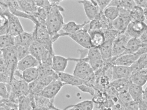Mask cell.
Returning a JSON list of instances; mask_svg holds the SVG:
<instances>
[{
    "mask_svg": "<svg viewBox=\"0 0 147 110\" xmlns=\"http://www.w3.org/2000/svg\"><path fill=\"white\" fill-rule=\"evenodd\" d=\"M103 14L108 20L112 21L118 17L117 8L112 6H108L104 11Z\"/></svg>",
    "mask_w": 147,
    "mask_h": 110,
    "instance_id": "36",
    "label": "cell"
},
{
    "mask_svg": "<svg viewBox=\"0 0 147 110\" xmlns=\"http://www.w3.org/2000/svg\"><path fill=\"white\" fill-rule=\"evenodd\" d=\"M49 12L38 7L36 11L32 15L35 18L38 23L45 24V20Z\"/></svg>",
    "mask_w": 147,
    "mask_h": 110,
    "instance_id": "37",
    "label": "cell"
},
{
    "mask_svg": "<svg viewBox=\"0 0 147 110\" xmlns=\"http://www.w3.org/2000/svg\"><path fill=\"white\" fill-rule=\"evenodd\" d=\"M143 90L142 87L131 83L128 91L132 99L139 103L142 99Z\"/></svg>",
    "mask_w": 147,
    "mask_h": 110,
    "instance_id": "30",
    "label": "cell"
},
{
    "mask_svg": "<svg viewBox=\"0 0 147 110\" xmlns=\"http://www.w3.org/2000/svg\"><path fill=\"white\" fill-rule=\"evenodd\" d=\"M130 22L129 18H123L118 17L111 21V25L113 29L119 34L124 33Z\"/></svg>",
    "mask_w": 147,
    "mask_h": 110,
    "instance_id": "25",
    "label": "cell"
},
{
    "mask_svg": "<svg viewBox=\"0 0 147 110\" xmlns=\"http://www.w3.org/2000/svg\"><path fill=\"white\" fill-rule=\"evenodd\" d=\"M3 56L8 70L10 82L12 80L14 73L17 69L18 60L15 46L1 49Z\"/></svg>",
    "mask_w": 147,
    "mask_h": 110,
    "instance_id": "5",
    "label": "cell"
},
{
    "mask_svg": "<svg viewBox=\"0 0 147 110\" xmlns=\"http://www.w3.org/2000/svg\"><path fill=\"white\" fill-rule=\"evenodd\" d=\"M117 8L119 17L123 18H129L130 11L121 7Z\"/></svg>",
    "mask_w": 147,
    "mask_h": 110,
    "instance_id": "48",
    "label": "cell"
},
{
    "mask_svg": "<svg viewBox=\"0 0 147 110\" xmlns=\"http://www.w3.org/2000/svg\"><path fill=\"white\" fill-rule=\"evenodd\" d=\"M147 31L143 33L138 38L141 42L143 44H147Z\"/></svg>",
    "mask_w": 147,
    "mask_h": 110,
    "instance_id": "53",
    "label": "cell"
},
{
    "mask_svg": "<svg viewBox=\"0 0 147 110\" xmlns=\"http://www.w3.org/2000/svg\"><path fill=\"white\" fill-rule=\"evenodd\" d=\"M23 80L29 84L36 80L39 77L37 67L27 69L22 72Z\"/></svg>",
    "mask_w": 147,
    "mask_h": 110,
    "instance_id": "31",
    "label": "cell"
},
{
    "mask_svg": "<svg viewBox=\"0 0 147 110\" xmlns=\"http://www.w3.org/2000/svg\"><path fill=\"white\" fill-rule=\"evenodd\" d=\"M38 110H50V109L46 107H42L39 108Z\"/></svg>",
    "mask_w": 147,
    "mask_h": 110,
    "instance_id": "54",
    "label": "cell"
},
{
    "mask_svg": "<svg viewBox=\"0 0 147 110\" xmlns=\"http://www.w3.org/2000/svg\"><path fill=\"white\" fill-rule=\"evenodd\" d=\"M0 13H3L2 9L0 5Z\"/></svg>",
    "mask_w": 147,
    "mask_h": 110,
    "instance_id": "55",
    "label": "cell"
},
{
    "mask_svg": "<svg viewBox=\"0 0 147 110\" xmlns=\"http://www.w3.org/2000/svg\"><path fill=\"white\" fill-rule=\"evenodd\" d=\"M87 57L88 62L94 72L102 68L104 62L98 48L91 47L88 49Z\"/></svg>",
    "mask_w": 147,
    "mask_h": 110,
    "instance_id": "9",
    "label": "cell"
},
{
    "mask_svg": "<svg viewBox=\"0 0 147 110\" xmlns=\"http://www.w3.org/2000/svg\"><path fill=\"white\" fill-rule=\"evenodd\" d=\"M3 3L11 13L16 16L28 19L35 25L38 23L37 21L33 15L28 14L22 10L17 0H3Z\"/></svg>",
    "mask_w": 147,
    "mask_h": 110,
    "instance_id": "7",
    "label": "cell"
},
{
    "mask_svg": "<svg viewBox=\"0 0 147 110\" xmlns=\"http://www.w3.org/2000/svg\"><path fill=\"white\" fill-rule=\"evenodd\" d=\"M1 6L7 19L9 34L15 37L24 31L19 17L11 13L5 6L1 5Z\"/></svg>",
    "mask_w": 147,
    "mask_h": 110,
    "instance_id": "6",
    "label": "cell"
},
{
    "mask_svg": "<svg viewBox=\"0 0 147 110\" xmlns=\"http://www.w3.org/2000/svg\"><path fill=\"white\" fill-rule=\"evenodd\" d=\"M37 68L38 72V77L52 75L56 73L52 68L51 65L47 64H39Z\"/></svg>",
    "mask_w": 147,
    "mask_h": 110,
    "instance_id": "34",
    "label": "cell"
},
{
    "mask_svg": "<svg viewBox=\"0 0 147 110\" xmlns=\"http://www.w3.org/2000/svg\"><path fill=\"white\" fill-rule=\"evenodd\" d=\"M135 6L134 0H118L117 7H123L130 11Z\"/></svg>",
    "mask_w": 147,
    "mask_h": 110,
    "instance_id": "40",
    "label": "cell"
},
{
    "mask_svg": "<svg viewBox=\"0 0 147 110\" xmlns=\"http://www.w3.org/2000/svg\"><path fill=\"white\" fill-rule=\"evenodd\" d=\"M134 1L136 6L141 7L143 9L147 8V0H136Z\"/></svg>",
    "mask_w": 147,
    "mask_h": 110,
    "instance_id": "51",
    "label": "cell"
},
{
    "mask_svg": "<svg viewBox=\"0 0 147 110\" xmlns=\"http://www.w3.org/2000/svg\"><path fill=\"white\" fill-rule=\"evenodd\" d=\"M96 2L99 13L100 14H103V12L105 8L107 7L111 0H96Z\"/></svg>",
    "mask_w": 147,
    "mask_h": 110,
    "instance_id": "46",
    "label": "cell"
},
{
    "mask_svg": "<svg viewBox=\"0 0 147 110\" xmlns=\"http://www.w3.org/2000/svg\"><path fill=\"white\" fill-rule=\"evenodd\" d=\"M113 40H106L98 48L104 62L109 60L112 58V44Z\"/></svg>",
    "mask_w": 147,
    "mask_h": 110,
    "instance_id": "22",
    "label": "cell"
},
{
    "mask_svg": "<svg viewBox=\"0 0 147 110\" xmlns=\"http://www.w3.org/2000/svg\"><path fill=\"white\" fill-rule=\"evenodd\" d=\"M60 81L64 85H69L77 87L84 84L83 81L74 75L73 74L65 72L56 73Z\"/></svg>",
    "mask_w": 147,
    "mask_h": 110,
    "instance_id": "15",
    "label": "cell"
},
{
    "mask_svg": "<svg viewBox=\"0 0 147 110\" xmlns=\"http://www.w3.org/2000/svg\"><path fill=\"white\" fill-rule=\"evenodd\" d=\"M130 66L132 74L141 70L147 69V54L140 56Z\"/></svg>",
    "mask_w": 147,
    "mask_h": 110,
    "instance_id": "32",
    "label": "cell"
},
{
    "mask_svg": "<svg viewBox=\"0 0 147 110\" xmlns=\"http://www.w3.org/2000/svg\"><path fill=\"white\" fill-rule=\"evenodd\" d=\"M69 60L76 62L73 74L84 81L95 82L94 72L88 62L87 56L84 58H70Z\"/></svg>",
    "mask_w": 147,
    "mask_h": 110,
    "instance_id": "2",
    "label": "cell"
},
{
    "mask_svg": "<svg viewBox=\"0 0 147 110\" xmlns=\"http://www.w3.org/2000/svg\"><path fill=\"white\" fill-rule=\"evenodd\" d=\"M64 85L59 78L53 80L41 91V94L49 99H54Z\"/></svg>",
    "mask_w": 147,
    "mask_h": 110,
    "instance_id": "11",
    "label": "cell"
},
{
    "mask_svg": "<svg viewBox=\"0 0 147 110\" xmlns=\"http://www.w3.org/2000/svg\"><path fill=\"white\" fill-rule=\"evenodd\" d=\"M49 1L52 6L45 20V25L51 39L58 34L65 23L62 13L65 9L59 5L60 3L58 1Z\"/></svg>",
    "mask_w": 147,
    "mask_h": 110,
    "instance_id": "1",
    "label": "cell"
},
{
    "mask_svg": "<svg viewBox=\"0 0 147 110\" xmlns=\"http://www.w3.org/2000/svg\"><path fill=\"white\" fill-rule=\"evenodd\" d=\"M2 99L0 97V101Z\"/></svg>",
    "mask_w": 147,
    "mask_h": 110,
    "instance_id": "57",
    "label": "cell"
},
{
    "mask_svg": "<svg viewBox=\"0 0 147 110\" xmlns=\"http://www.w3.org/2000/svg\"><path fill=\"white\" fill-rule=\"evenodd\" d=\"M22 10L25 13L33 15L38 8L34 0H17Z\"/></svg>",
    "mask_w": 147,
    "mask_h": 110,
    "instance_id": "28",
    "label": "cell"
},
{
    "mask_svg": "<svg viewBox=\"0 0 147 110\" xmlns=\"http://www.w3.org/2000/svg\"><path fill=\"white\" fill-rule=\"evenodd\" d=\"M124 106L127 110H139V103L133 100L125 105Z\"/></svg>",
    "mask_w": 147,
    "mask_h": 110,
    "instance_id": "49",
    "label": "cell"
},
{
    "mask_svg": "<svg viewBox=\"0 0 147 110\" xmlns=\"http://www.w3.org/2000/svg\"><path fill=\"white\" fill-rule=\"evenodd\" d=\"M143 44L138 38H131L127 43L124 52L121 55L135 54Z\"/></svg>",
    "mask_w": 147,
    "mask_h": 110,
    "instance_id": "26",
    "label": "cell"
},
{
    "mask_svg": "<svg viewBox=\"0 0 147 110\" xmlns=\"http://www.w3.org/2000/svg\"><path fill=\"white\" fill-rule=\"evenodd\" d=\"M0 82L6 83L10 82V79L9 76L5 74L0 72Z\"/></svg>",
    "mask_w": 147,
    "mask_h": 110,
    "instance_id": "52",
    "label": "cell"
},
{
    "mask_svg": "<svg viewBox=\"0 0 147 110\" xmlns=\"http://www.w3.org/2000/svg\"><path fill=\"white\" fill-rule=\"evenodd\" d=\"M33 41L32 33L24 31L15 37L14 46L29 47Z\"/></svg>",
    "mask_w": 147,
    "mask_h": 110,
    "instance_id": "19",
    "label": "cell"
},
{
    "mask_svg": "<svg viewBox=\"0 0 147 110\" xmlns=\"http://www.w3.org/2000/svg\"><path fill=\"white\" fill-rule=\"evenodd\" d=\"M15 37L9 34L0 36V49L14 46Z\"/></svg>",
    "mask_w": 147,
    "mask_h": 110,
    "instance_id": "33",
    "label": "cell"
},
{
    "mask_svg": "<svg viewBox=\"0 0 147 110\" xmlns=\"http://www.w3.org/2000/svg\"><path fill=\"white\" fill-rule=\"evenodd\" d=\"M131 83L129 79H118L111 81L109 85L119 93L128 91Z\"/></svg>",
    "mask_w": 147,
    "mask_h": 110,
    "instance_id": "27",
    "label": "cell"
},
{
    "mask_svg": "<svg viewBox=\"0 0 147 110\" xmlns=\"http://www.w3.org/2000/svg\"><path fill=\"white\" fill-rule=\"evenodd\" d=\"M93 96L92 100L94 104L97 105L103 103L107 99V95L105 90L95 89Z\"/></svg>",
    "mask_w": 147,
    "mask_h": 110,
    "instance_id": "35",
    "label": "cell"
},
{
    "mask_svg": "<svg viewBox=\"0 0 147 110\" xmlns=\"http://www.w3.org/2000/svg\"><path fill=\"white\" fill-rule=\"evenodd\" d=\"M30 54L35 58L39 64L51 65L53 55L55 54L38 42L34 40L29 47Z\"/></svg>",
    "mask_w": 147,
    "mask_h": 110,
    "instance_id": "4",
    "label": "cell"
},
{
    "mask_svg": "<svg viewBox=\"0 0 147 110\" xmlns=\"http://www.w3.org/2000/svg\"><path fill=\"white\" fill-rule=\"evenodd\" d=\"M16 47L18 61L30 54L29 47L22 46Z\"/></svg>",
    "mask_w": 147,
    "mask_h": 110,
    "instance_id": "39",
    "label": "cell"
},
{
    "mask_svg": "<svg viewBox=\"0 0 147 110\" xmlns=\"http://www.w3.org/2000/svg\"><path fill=\"white\" fill-rule=\"evenodd\" d=\"M130 38L124 33L119 34L114 39L112 53L113 61L124 52L127 43Z\"/></svg>",
    "mask_w": 147,
    "mask_h": 110,
    "instance_id": "8",
    "label": "cell"
},
{
    "mask_svg": "<svg viewBox=\"0 0 147 110\" xmlns=\"http://www.w3.org/2000/svg\"><path fill=\"white\" fill-rule=\"evenodd\" d=\"M89 28V31L96 30H101V26L99 19H94L90 21Z\"/></svg>",
    "mask_w": 147,
    "mask_h": 110,
    "instance_id": "47",
    "label": "cell"
},
{
    "mask_svg": "<svg viewBox=\"0 0 147 110\" xmlns=\"http://www.w3.org/2000/svg\"><path fill=\"white\" fill-rule=\"evenodd\" d=\"M118 97L119 102L124 106L133 100L128 91L119 93Z\"/></svg>",
    "mask_w": 147,
    "mask_h": 110,
    "instance_id": "41",
    "label": "cell"
},
{
    "mask_svg": "<svg viewBox=\"0 0 147 110\" xmlns=\"http://www.w3.org/2000/svg\"><path fill=\"white\" fill-rule=\"evenodd\" d=\"M67 36L84 49H89L92 47L88 32L82 29L74 34L68 35Z\"/></svg>",
    "mask_w": 147,
    "mask_h": 110,
    "instance_id": "10",
    "label": "cell"
},
{
    "mask_svg": "<svg viewBox=\"0 0 147 110\" xmlns=\"http://www.w3.org/2000/svg\"><path fill=\"white\" fill-rule=\"evenodd\" d=\"M147 30V25L144 22L130 21L125 33L130 38H138Z\"/></svg>",
    "mask_w": 147,
    "mask_h": 110,
    "instance_id": "12",
    "label": "cell"
},
{
    "mask_svg": "<svg viewBox=\"0 0 147 110\" xmlns=\"http://www.w3.org/2000/svg\"><path fill=\"white\" fill-rule=\"evenodd\" d=\"M147 44H143L135 54L140 56L141 55L147 54Z\"/></svg>",
    "mask_w": 147,
    "mask_h": 110,
    "instance_id": "50",
    "label": "cell"
},
{
    "mask_svg": "<svg viewBox=\"0 0 147 110\" xmlns=\"http://www.w3.org/2000/svg\"><path fill=\"white\" fill-rule=\"evenodd\" d=\"M78 2L82 5L85 13L89 20L94 19L99 13L96 0H80Z\"/></svg>",
    "mask_w": 147,
    "mask_h": 110,
    "instance_id": "13",
    "label": "cell"
},
{
    "mask_svg": "<svg viewBox=\"0 0 147 110\" xmlns=\"http://www.w3.org/2000/svg\"><path fill=\"white\" fill-rule=\"evenodd\" d=\"M39 64L38 61L29 54L18 61L17 69L22 72L29 68L37 67Z\"/></svg>",
    "mask_w": 147,
    "mask_h": 110,
    "instance_id": "17",
    "label": "cell"
},
{
    "mask_svg": "<svg viewBox=\"0 0 147 110\" xmlns=\"http://www.w3.org/2000/svg\"><path fill=\"white\" fill-rule=\"evenodd\" d=\"M77 87L81 91L88 93L91 96H93L94 94L95 89L94 87L83 84Z\"/></svg>",
    "mask_w": 147,
    "mask_h": 110,
    "instance_id": "44",
    "label": "cell"
},
{
    "mask_svg": "<svg viewBox=\"0 0 147 110\" xmlns=\"http://www.w3.org/2000/svg\"><path fill=\"white\" fill-rule=\"evenodd\" d=\"M9 34L8 20L3 13H0V36Z\"/></svg>",
    "mask_w": 147,
    "mask_h": 110,
    "instance_id": "38",
    "label": "cell"
},
{
    "mask_svg": "<svg viewBox=\"0 0 147 110\" xmlns=\"http://www.w3.org/2000/svg\"><path fill=\"white\" fill-rule=\"evenodd\" d=\"M132 73L130 66L113 65L112 81L118 79H129Z\"/></svg>",
    "mask_w": 147,
    "mask_h": 110,
    "instance_id": "14",
    "label": "cell"
},
{
    "mask_svg": "<svg viewBox=\"0 0 147 110\" xmlns=\"http://www.w3.org/2000/svg\"><path fill=\"white\" fill-rule=\"evenodd\" d=\"M0 72L7 75L10 78L8 68L1 49H0Z\"/></svg>",
    "mask_w": 147,
    "mask_h": 110,
    "instance_id": "43",
    "label": "cell"
},
{
    "mask_svg": "<svg viewBox=\"0 0 147 110\" xmlns=\"http://www.w3.org/2000/svg\"><path fill=\"white\" fill-rule=\"evenodd\" d=\"M2 102H3V99H2L0 101V105L2 103Z\"/></svg>",
    "mask_w": 147,
    "mask_h": 110,
    "instance_id": "56",
    "label": "cell"
},
{
    "mask_svg": "<svg viewBox=\"0 0 147 110\" xmlns=\"http://www.w3.org/2000/svg\"><path fill=\"white\" fill-rule=\"evenodd\" d=\"M129 18L130 22H144L147 19L143 9L136 5L130 11Z\"/></svg>",
    "mask_w": 147,
    "mask_h": 110,
    "instance_id": "29",
    "label": "cell"
},
{
    "mask_svg": "<svg viewBox=\"0 0 147 110\" xmlns=\"http://www.w3.org/2000/svg\"><path fill=\"white\" fill-rule=\"evenodd\" d=\"M94 105L92 100H86L69 105L63 110H93Z\"/></svg>",
    "mask_w": 147,
    "mask_h": 110,
    "instance_id": "24",
    "label": "cell"
},
{
    "mask_svg": "<svg viewBox=\"0 0 147 110\" xmlns=\"http://www.w3.org/2000/svg\"><path fill=\"white\" fill-rule=\"evenodd\" d=\"M136 54L121 55L113 61V65L130 66L140 57Z\"/></svg>",
    "mask_w": 147,
    "mask_h": 110,
    "instance_id": "20",
    "label": "cell"
},
{
    "mask_svg": "<svg viewBox=\"0 0 147 110\" xmlns=\"http://www.w3.org/2000/svg\"><path fill=\"white\" fill-rule=\"evenodd\" d=\"M69 61V58L54 54L52 57L51 66L56 73L64 72Z\"/></svg>",
    "mask_w": 147,
    "mask_h": 110,
    "instance_id": "16",
    "label": "cell"
},
{
    "mask_svg": "<svg viewBox=\"0 0 147 110\" xmlns=\"http://www.w3.org/2000/svg\"><path fill=\"white\" fill-rule=\"evenodd\" d=\"M88 33L92 47L98 48L105 42V36L101 30H90Z\"/></svg>",
    "mask_w": 147,
    "mask_h": 110,
    "instance_id": "21",
    "label": "cell"
},
{
    "mask_svg": "<svg viewBox=\"0 0 147 110\" xmlns=\"http://www.w3.org/2000/svg\"><path fill=\"white\" fill-rule=\"evenodd\" d=\"M86 22V21H85L82 24H79L74 21H70L64 23L61 29L63 32L59 33V37L67 36L82 29Z\"/></svg>",
    "mask_w": 147,
    "mask_h": 110,
    "instance_id": "18",
    "label": "cell"
},
{
    "mask_svg": "<svg viewBox=\"0 0 147 110\" xmlns=\"http://www.w3.org/2000/svg\"><path fill=\"white\" fill-rule=\"evenodd\" d=\"M7 83L0 82V97L3 99H5L9 96V90Z\"/></svg>",
    "mask_w": 147,
    "mask_h": 110,
    "instance_id": "42",
    "label": "cell"
},
{
    "mask_svg": "<svg viewBox=\"0 0 147 110\" xmlns=\"http://www.w3.org/2000/svg\"><path fill=\"white\" fill-rule=\"evenodd\" d=\"M131 83L142 87L147 81V69H143L132 74L129 78Z\"/></svg>",
    "mask_w": 147,
    "mask_h": 110,
    "instance_id": "23",
    "label": "cell"
},
{
    "mask_svg": "<svg viewBox=\"0 0 147 110\" xmlns=\"http://www.w3.org/2000/svg\"><path fill=\"white\" fill-rule=\"evenodd\" d=\"M34 1L38 7L50 11L52 5L49 0H34Z\"/></svg>",
    "mask_w": 147,
    "mask_h": 110,
    "instance_id": "45",
    "label": "cell"
},
{
    "mask_svg": "<svg viewBox=\"0 0 147 110\" xmlns=\"http://www.w3.org/2000/svg\"><path fill=\"white\" fill-rule=\"evenodd\" d=\"M32 33L34 40L38 42L48 51L54 54L53 43L45 24L38 23L35 25Z\"/></svg>",
    "mask_w": 147,
    "mask_h": 110,
    "instance_id": "3",
    "label": "cell"
}]
</instances>
